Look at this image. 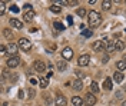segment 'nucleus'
<instances>
[{
  "label": "nucleus",
  "mask_w": 126,
  "mask_h": 106,
  "mask_svg": "<svg viewBox=\"0 0 126 106\" xmlns=\"http://www.w3.org/2000/svg\"><path fill=\"white\" fill-rule=\"evenodd\" d=\"M100 23H102L100 13L96 12V10H90V13L87 16V25H89V27H96V26H99Z\"/></svg>",
  "instance_id": "1"
},
{
  "label": "nucleus",
  "mask_w": 126,
  "mask_h": 106,
  "mask_svg": "<svg viewBox=\"0 0 126 106\" xmlns=\"http://www.w3.org/2000/svg\"><path fill=\"white\" fill-rule=\"evenodd\" d=\"M17 45L22 49V52H30L32 50V42L29 39H26V37H20L19 42H17Z\"/></svg>",
  "instance_id": "2"
},
{
  "label": "nucleus",
  "mask_w": 126,
  "mask_h": 106,
  "mask_svg": "<svg viewBox=\"0 0 126 106\" xmlns=\"http://www.w3.org/2000/svg\"><path fill=\"white\" fill-rule=\"evenodd\" d=\"M103 43H105V47H106V52H108V53H112V52L116 50V42L105 37V39H103Z\"/></svg>",
  "instance_id": "3"
},
{
  "label": "nucleus",
  "mask_w": 126,
  "mask_h": 106,
  "mask_svg": "<svg viewBox=\"0 0 126 106\" xmlns=\"http://www.w3.org/2000/svg\"><path fill=\"white\" fill-rule=\"evenodd\" d=\"M33 67H34V70H36V72L43 73V72L46 70L47 65L43 62V60H34V62H33Z\"/></svg>",
  "instance_id": "4"
},
{
  "label": "nucleus",
  "mask_w": 126,
  "mask_h": 106,
  "mask_svg": "<svg viewBox=\"0 0 126 106\" xmlns=\"http://www.w3.org/2000/svg\"><path fill=\"white\" fill-rule=\"evenodd\" d=\"M6 52H7L10 57H15L17 55V52H19V45H15V43H9L7 46H6Z\"/></svg>",
  "instance_id": "5"
},
{
  "label": "nucleus",
  "mask_w": 126,
  "mask_h": 106,
  "mask_svg": "<svg viewBox=\"0 0 126 106\" xmlns=\"http://www.w3.org/2000/svg\"><path fill=\"white\" fill-rule=\"evenodd\" d=\"M96 102H97V99H96V96H94L93 93L89 92L85 96V105L86 106H93V105H96Z\"/></svg>",
  "instance_id": "6"
},
{
  "label": "nucleus",
  "mask_w": 126,
  "mask_h": 106,
  "mask_svg": "<svg viewBox=\"0 0 126 106\" xmlns=\"http://www.w3.org/2000/svg\"><path fill=\"white\" fill-rule=\"evenodd\" d=\"M7 67L9 69H15V67H17V66L20 65V59L17 56H15V57H9L7 59Z\"/></svg>",
  "instance_id": "7"
},
{
  "label": "nucleus",
  "mask_w": 126,
  "mask_h": 106,
  "mask_svg": "<svg viewBox=\"0 0 126 106\" xmlns=\"http://www.w3.org/2000/svg\"><path fill=\"white\" fill-rule=\"evenodd\" d=\"M78 63H79V66H87L89 63H90V56L89 55H82V56H79V59H78Z\"/></svg>",
  "instance_id": "8"
},
{
  "label": "nucleus",
  "mask_w": 126,
  "mask_h": 106,
  "mask_svg": "<svg viewBox=\"0 0 126 106\" xmlns=\"http://www.w3.org/2000/svg\"><path fill=\"white\" fill-rule=\"evenodd\" d=\"M92 49L94 50V52H102L103 49H106L105 47V43H103V40H96L92 45Z\"/></svg>",
  "instance_id": "9"
},
{
  "label": "nucleus",
  "mask_w": 126,
  "mask_h": 106,
  "mask_svg": "<svg viewBox=\"0 0 126 106\" xmlns=\"http://www.w3.org/2000/svg\"><path fill=\"white\" fill-rule=\"evenodd\" d=\"M55 105L56 106H67V99L64 98L63 95H59V96H56Z\"/></svg>",
  "instance_id": "10"
},
{
  "label": "nucleus",
  "mask_w": 126,
  "mask_h": 106,
  "mask_svg": "<svg viewBox=\"0 0 126 106\" xmlns=\"http://www.w3.org/2000/svg\"><path fill=\"white\" fill-rule=\"evenodd\" d=\"M62 56L63 59H66V60H70L72 57H73V50L70 49V47H64L62 52Z\"/></svg>",
  "instance_id": "11"
},
{
  "label": "nucleus",
  "mask_w": 126,
  "mask_h": 106,
  "mask_svg": "<svg viewBox=\"0 0 126 106\" xmlns=\"http://www.w3.org/2000/svg\"><path fill=\"white\" fill-rule=\"evenodd\" d=\"M123 79H125V75L122 73V72H115V73H113V80L116 82V83H122V82H123Z\"/></svg>",
  "instance_id": "12"
},
{
  "label": "nucleus",
  "mask_w": 126,
  "mask_h": 106,
  "mask_svg": "<svg viewBox=\"0 0 126 106\" xmlns=\"http://www.w3.org/2000/svg\"><path fill=\"white\" fill-rule=\"evenodd\" d=\"M33 19H34V12H33V10L24 12V15H23V20L24 22H32Z\"/></svg>",
  "instance_id": "13"
},
{
  "label": "nucleus",
  "mask_w": 126,
  "mask_h": 106,
  "mask_svg": "<svg viewBox=\"0 0 126 106\" xmlns=\"http://www.w3.org/2000/svg\"><path fill=\"white\" fill-rule=\"evenodd\" d=\"M72 103H73V106H82L85 103V99L80 98V96H73L72 98Z\"/></svg>",
  "instance_id": "14"
},
{
  "label": "nucleus",
  "mask_w": 126,
  "mask_h": 106,
  "mask_svg": "<svg viewBox=\"0 0 126 106\" xmlns=\"http://www.w3.org/2000/svg\"><path fill=\"white\" fill-rule=\"evenodd\" d=\"M10 26L15 29H23V23L17 19H10Z\"/></svg>",
  "instance_id": "15"
},
{
  "label": "nucleus",
  "mask_w": 126,
  "mask_h": 106,
  "mask_svg": "<svg viewBox=\"0 0 126 106\" xmlns=\"http://www.w3.org/2000/svg\"><path fill=\"white\" fill-rule=\"evenodd\" d=\"M56 67H57V70L64 72V70L67 69V63H66L64 60H59V62H56Z\"/></svg>",
  "instance_id": "16"
},
{
  "label": "nucleus",
  "mask_w": 126,
  "mask_h": 106,
  "mask_svg": "<svg viewBox=\"0 0 126 106\" xmlns=\"http://www.w3.org/2000/svg\"><path fill=\"white\" fill-rule=\"evenodd\" d=\"M112 88H113V85H112V79H110V77H106L105 82H103V89L105 90H112Z\"/></svg>",
  "instance_id": "17"
},
{
  "label": "nucleus",
  "mask_w": 126,
  "mask_h": 106,
  "mask_svg": "<svg viewBox=\"0 0 126 106\" xmlns=\"http://www.w3.org/2000/svg\"><path fill=\"white\" fill-rule=\"evenodd\" d=\"M72 88L75 90H82V88H83V83H82V80L80 79H78V80H75L73 83H72Z\"/></svg>",
  "instance_id": "18"
},
{
  "label": "nucleus",
  "mask_w": 126,
  "mask_h": 106,
  "mask_svg": "<svg viewBox=\"0 0 126 106\" xmlns=\"http://www.w3.org/2000/svg\"><path fill=\"white\" fill-rule=\"evenodd\" d=\"M90 92H92L93 95L99 93V85H97L96 82H92V83H90Z\"/></svg>",
  "instance_id": "19"
},
{
  "label": "nucleus",
  "mask_w": 126,
  "mask_h": 106,
  "mask_svg": "<svg viewBox=\"0 0 126 106\" xmlns=\"http://www.w3.org/2000/svg\"><path fill=\"white\" fill-rule=\"evenodd\" d=\"M116 67H118L119 72H123V70L126 69V63H125V60H119V62H116Z\"/></svg>",
  "instance_id": "20"
},
{
  "label": "nucleus",
  "mask_w": 126,
  "mask_h": 106,
  "mask_svg": "<svg viewBox=\"0 0 126 106\" xmlns=\"http://www.w3.org/2000/svg\"><path fill=\"white\" fill-rule=\"evenodd\" d=\"M50 12H52V13H60V12H62V7H60V6H57V4H52V6H50Z\"/></svg>",
  "instance_id": "21"
},
{
  "label": "nucleus",
  "mask_w": 126,
  "mask_h": 106,
  "mask_svg": "<svg viewBox=\"0 0 126 106\" xmlns=\"http://www.w3.org/2000/svg\"><path fill=\"white\" fill-rule=\"evenodd\" d=\"M110 7H112V1H109V0H103L102 1V9L103 10H110Z\"/></svg>",
  "instance_id": "22"
},
{
  "label": "nucleus",
  "mask_w": 126,
  "mask_h": 106,
  "mask_svg": "<svg viewBox=\"0 0 126 106\" xmlns=\"http://www.w3.org/2000/svg\"><path fill=\"white\" fill-rule=\"evenodd\" d=\"M39 85H40V88H42V89H46L47 86H49V80H47V79H45V77H42V79H40V82H39Z\"/></svg>",
  "instance_id": "23"
},
{
  "label": "nucleus",
  "mask_w": 126,
  "mask_h": 106,
  "mask_svg": "<svg viewBox=\"0 0 126 106\" xmlns=\"http://www.w3.org/2000/svg\"><path fill=\"white\" fill-rule=\"evenodd\" d=\"M116 50H119V52L125 50V43L122 40H116Z\"/></svg>",
  "instance_id": "24"
},
{
  "label": "nucleus",
  "mask_w": 126,
  "mask_h": 106,
  "mask_svg": "<svg viewBox=\"0 0 126 106\" xmlns=\"http://www.w3.org/2000/svg\"><path fill=\"white\" fill-rule=\"evenodd\" d=\"M92 34H93V32H92L90 29H85V30H82V36H83V37H92Z\"/></svg>",
  "instance_id": "25"
},
{
  "label": "nucleus",
  "mask_w": 126,
  "mask_h": 106,
  "mask_svg": "<svg viewBox=\"0 0 126 106\" xmlns=\"http://www.w3.org/2000/svg\"><path fill=\"white\" fill-rule=\"evenodd\" d=\"M53 26H55V29L56 30H59V32H62V30H64V26L60 23V22H55L53 23Z\"/></svg>",
  "instance_id": "26"
},
{
  "label": "nucleus",
  "mask_w": 126,
  "mask_h": 106,
  "mask_svg": "<svg viewBox=\"0 0 126 106\" xmlns=\"http://www.w3.org/2000/svg\"><path fill=\"white\" fill-rule=\"evenodd\" d=\"M76 15H78L79 17H85L87 13H86V10H85V9H76Z\"/></svg>",
  "instance_id": "27"
},
{
  "label": "nucleus",
  "mask_w": 126,
  "mask_h": 106,
  "mask_svg": "<svg viewBox=\"0 0 126 106\" xmlns=\"http://www.w3.org/2000/svg\"><path fill=\"white\" fill-rule=\"evenodd\" d=\"M6 12V1H0V16H3Z\"/></svg>",
  "instance_id": "28"
},
{
  "label": "nucleus",
  "mask_w": 126,
  "mask_h": 106,
  "mask_svg": "<svg viewBox=\"0 0 126 106\" xmlns=\"http://www.w3.org/2000/svg\"><path fill=\"white\" fill-rule=\"evenodd\" d=\"M3 34L7 37V39H10V37H13V33H12V30H9V29H3Z\"/></svg>",
  "instance_id": "29"
},
{
  "label": "nucleus",
  "mask_w": 126,
  "mask_h": 106,
  "mask_svg": "<svg viewBox=\"0 0 126 106\" xmlns=\"http://www.w3.org/2000/svg\"><path fill=\"white\" fill-rule=\"evenodd\" d=\"M27 95H29V98H34V95H36V92H34V89L33 88H30V89L27 90Z\"/></svg>",
  "instance_id": "30"
},
{
  "label": "nucleus",
  "mask_w": 126,
  "mask_h": 106,
  "mask_svg": "<svg viewBox=\"0 0 126 106\" xmlns=\"http://www.w3.org/2000/svg\"><path fill=\"white\" fill-rule=\"evenodd\" d=\"M10 10H12L13 13H19V12H20V9L17 7V6H15V4H12V6H10Z\"/></svg>",
  "instance_id": "31"
},
{
  "label": "nucleus",
  "mask_w": 126,
  "mask_h": 106,
  "mask_svg": "<svg viewBox=\"0 0 126 106\" xmlns=\"http://www.w3.org/2000/svg\"><path fill=\"white\" fill-rule=\"evenodd\" d=\"M75 75H76V76H78V77H80V79H82V77H83V76H85V75L82 73V72H80V70H78V69H76V70H75Z\"/></svg>",
  "instance_id": "32"
},
{
  "label": "nucleus",
  "mask_w": 126,
  "mask_h": 106,
  "mask_svg": "<svg viewBox=\"0 0 126 106\" xmlns=\"http://www.w3.org/2000/svg\"><path fill=\"white\" fill-rule=\"evenodd\" d=\"M9 80H10V82H16V80H17V75L13 73L12 76H10V77H9Z\"/></svg>",
  "instance_id": "33"
},
{
  "label": "nucleus",
  "mask_w": 126,
  "mask_h": 106,
  "mask_svg": "<svg viewBox=\"0 0 126 106\" xmlns=\"http://www.w3.org/2000/svg\"><path fill=\"white\" fill-rule=\"evenodd\" d=\"M23 7H24V10H26V12H29V10H32V4H30V3H26Z\"/></svg>",
  "instance_id": "34"
},
{
  "label": "nucleus",
  "mask_w": 126,
  "mask_h": 106,
  "mask_svg": "<svg viewBox=\"0 0 126 106\" xmlns=\"http://www.w3.org/2000/svg\"><path fill=\"white\" fill-rule=\"evenodd\" d=\"M29 82H30V85H32V86H34V85H37V80H36L34 77H30V80H29Z\"/></svg>",
  "instance_id": "35"
},
{
  "label": "nucleus",
  "mask_w": 126,
  "mask_h": 106,
  "mask_svg": "<svg viewBox=\"0 0 126 106\" xmlns=\"http://www.w3.org/2000/svg\"><path fill=\"white\" fill-rule=\"evenodd\" d=\"M66 20H67V23H69V25H73V19H72V16H67L66 17Z\"/></svg>",
  "instance_id": "36"
},
{
  "label": "nucleus",
  "mask_w": 126,
  "mask_h": 106,
  "mask_svg": "<svg viewBox=\"0 0 126 106\" xmlns=\"http://www.w3.org/2000/svg\"><path fill=\"white\" fill-rule=\"evenodd\" d=\"M108 60H109V56H108V55H105V56L102 57V63H106Z\"/></svg>",
  "instance_id": "37"
},
{
  "label": "nucleus",
  "mask_w": 126,
  "mask_h": 106,
  "mask_svg": "<svg viewBox=\"0 0 126 106\" xmlns=\"http://www.w3.org/2000/svg\"><path fill=\"white\" fill-rule=\"evenodd\" d=\"M122 96H123L122 92H116V99H122Z\"/></svg>",
  "instance_id": "38"
},
{
  "label": "nucleus",
  "mask_w": 126,
  "mask_h": 106,
  "mask_svg": "<svg viewBox=\"0 0 126 106\" xmlns=\"http://www.w3.org/2000/svg\"><path fill=\"white\" fill-rule=\"evenodd\" d=\"M69 4H70V6H78V4H79V1L73 0V1H69Z\"/></svg>",
  "instance_id": "39"
},
{
  "label": "nucleus",
  "mask_w": 126,
  "mask_h": 106,
  "mask_svg": "<svg viewBox=\"0 0 126 106\" xmlns=\"http://www.w3.org/2000/svg\"><path fill=\"white\" fill-rule=\"evenodd\" d=\"M23 98H24V92L20 90V92H19V99H23Z\"/></svg>",
  "instance_id": "40"
},
{
  "label": "nucleus",
  "mask_w": 126,
  "mask_h": 106,
  "mask_svg": "<svg viewBox=\"0 0 126 106\" xmlns=\"http://www.w3.org/2000/svg\"><path fill=\"white\" fill-rule=\"evenodd\" d=\"M29 32H30V33H34V32H37V29H36V27H32Z\"/></svg>",
  "instance_id": "41"
},
{
  "label": "nucleus",
  "mask_w": 126,
  "mask_h": 106,
  "mask_svg": "<svg viewBox=\"0 0 126 106\" xmlns=\"http://www.w3.org/2000/svg\"><path fill=\"white\" fill-rule=\"evenodd\" d=\"M1 106H7V103H6V102H3V105Z\"/></svg>",
  "instance_id": "42"
},
{
  "label": "nucleus",
  "mask_w": 126,
  "mask_h": 106,
  "mask_svg": "<svg viewBox=\"0 0 126 106\" xmlns=\"http://www.w3.org/2000/svg\"><path fill=\"white\" fill-rule=\"evenodd\" d=\"M125 63H126V56H125Z\"/></svg>",
  "instance_id": "43"
},
{
  "label": "nucleus",
  "mask_w": 126,
  "mask_h": 106,
  "mask_svg": "<svg viewBox=\"0 0 126 106\" xmlns=\"http://www.w3.org/2000/svg\"><path fill=\"white\" fill-rule=\"evenodd\" d=\"M12 106H17V105H12Z\"/></svg>",
  "instance_id": "44"
},
{
  "label": "nucleus",
  "mask_w": 126,
  "mask_h": 106,
  "mask_svg": "<svg viewBox=\"0 0 126 106\" xmlns=\"http://www.w3.org/2000/svg\"><path fill=\"white\" fill-rule=\"evenodd\" d=\"M125 32H126V27H125Z\"/></svg>",
  "instance_id": "45"
},
{
  "label": "nucleus",
  "mask_w": 126,
  "mask_h": 106,
  "mask_svg": "<svg viewBox=\"0 0 126 106\" xmlns=\"http://www.w3.org/2000/svg\"><path fill=\"white\" fill-rule=\"evenodd\" d=\"M125 4H126V1H125Z\"/></svg>",
  "instance_id": "46"
}]
</instances>
